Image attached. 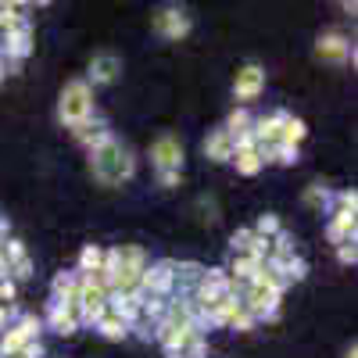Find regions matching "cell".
Wrapping results in <instances>:
<instances>
[{
  "label": "cell",
  "instance_id": "6da1fadb",
  "mask_svg": "<svg viewBox=\"0 0 358 358\" xmlns=\"http://www.w3.org/2000/svg\"><path fill=\"white\" fill-rule=\"evenodd\" d=\"M90 169H94V176L101 179L104 187H115V183H122V179L133 176V155H129L126 143H118L115 136H108L101 147H94Z\"/></svg>",
  "mask_w": 358,
  "mask_h": 358
},
{
  "label": "cell",
  "instance_id": "7a4b0ae2",
  "mask_svg": "<svg viewBox=\"0 0 358 358\" xmlns=\"http://www.w3.org/2000/svg\"><path fill=\"white\" fill-rule=\"evenodd\" d=\"M90 111H94V101H90V83L76 79L62 90V104H57V115H62L65 126H83Z\"/></svg>",
  "mask_w": 358,
  "mask_h": 358
},
{
  "label": "cell",
  "instance_id": "3957f363",
  "mask_svg": "<svg viewBox=\"0 0 358 358\" xmlns=\"http://www.w3.org/2000/svg\"><path fill=\"white\" fill-rule=\"evenodd\" d=\"M151 158L162 172H179V165H183V147H179L176 136H158L151 147Z\"/></svg>",
  "mask_w": 358,
  "mask_h": 358
},
{
  "label": "cell",
  "instance_id": "277c9868",
  "mask_svg": "<svg viewBox=\"0 0 358 358\" xmlns=\"http://www.w3.org/2000/svg\"><path fill=\"white\" fill-rule=\"evenodd\" d=\"M155 29L162 36H169V40H179V36L190 33V15L179 11V8H162L155 15Z\"/></svg>",
  "mask_w": 358,
  "mask_h": 358
},
{
  "label": "cell",
  "instance_id": "5b68a950",
  "mask_svg": "<svg viewBox=\"0 0 358 358\" xmlns=\"http://www.w3.org/2000/svg\"><path fill=\"white\" fill-rule=\"evenodd\" d=\"M265 86V72L258 65H248L244 72H236V83H233V94L236 101H255Z\"/></svg>",
  "mask_w": 358,
  "mask_h": 358
},
{
  "label": "cell",
  "instance_id": "8992f818",
  "mask_svg": "<svg viewBox=\"0 0 358 358\" xmlns=\"http://www.w3.org/2000/svg\"><path fill=\"white\" fill-rule=\"evenodd\" d=\"M118 72H122V62H118V54H97L94 62H90V79L94 83H111Z\"/></svg>",
  "mask_w": 358,
  "mask_h": 358
},
{
  "label": "cell",
  "instance_id": "52a82bcc",
  "mask_svg": "<svg viewBox=\"0 0 358 358\" xmlns=\"http://www.w3.org/2000/svg\"><path fill=\"white\" fill-rule=\"evenodd\" d=\"M276 301H280V290L265 287V283H255V287H251V297H248L251 312H258V315H273V312H276Z\"/></svg>",
  "mask_w": 358,
  "mask_h": 358
},
{
  "label": "cell",
  "instance_id": "ba28073f",
  "mask_svg": "<svg viewBox=\"0 0 358 358\" xmlns=\"http://www.w3.org/2000/svg\"><path fill=\"white\" fill-rule=\"evenodd\" d=\"M315 50H319V57H322V62H348V54H351V47H348V40H344L341 33L322 36Z\"/></svg>",
  "mask_w": 358,
  "mask_h": 358
},
{
  "label": "cell",
  "instance_id": "9c48e42d",
  "mask_svg": "<svg viewBox=\"0 0 358 358\" xmlns=\"http://www.w3.org/2000/svg\"><path fill=\"white\" fill-rule=\"evenodd\" d=\"M204 155L212 158V162H226V158H233V136H229L226 129H215L212 136L204 140Z\"/></svg>",
  "mask_w": 358,
  "mask_h": 358
},
{
  "label": "cell",
  "instance_id": "30bf717a",
  "mask_svg": "<svg viewBox=\"0 0 358 358\" xmlns=\"http://www.w3.org/2000/svg\"><path fill=\"white\" fill-rule=\"evenodd\" d=\"M348 236H355V215H351V212H341V215L334 219V226H330V241H334V244H351Z\"/></svg>",
  "mask_w": 358,
  "mask_h": 358
},
{
  "label": "cell",
  "instance_id": "8fae6325",
  "mask_svg": "<svg viewBox=\"0 0 358 358\" xmlns=\"http://www.w3.org/2000/svg\"><path fill=\"white\" fill-rule=\"evenodd\" d=\"M233 155H236V169H241V172H248V176L262 169V158H258V151H255V147H236Z\"/></svg>",
  "mask_w": 358,
  "mask_h": 358
},
{
  "label": "cell",
  "instance_id": "7c38bea8",
  "mask_svg": "<svg viewBox=\"0 0 358 358\" xmlns=\"http://www.w3.org/2000/svg\"><path fill=\"white\" fill-rule=\"evenodd\" d=\"M297 140H305V126L297 122V118H283V129H280V143L294 147Z\"/></svg>",
  "mask_w": 358,
  "mask_h": 358
},
{
  "label": "cell",
  "instance_id": "4fadbf2b",
  "mask_svg": "<svg viewBox=\"0 0 358 358\" xmlns=\"http://www.w3.org/2000/svg\"><path fill=\"white\" fill-rule=\"evenodd\" d=\"M97 322H101L104 337H122V334H126V319H122V315H115V312H111V315L104 312V315H101Z\"/></svg>",
  "mask_w": 358,
  "mask_h": 358
},
{
  "label": "cell",
  "instance_id": "5bb4252c",
  "mask_svg": "<svg viewBox=\"0 0 358 358\" xmlns=\"http://www.w3.org/2000/svg\"><path fill=\"white\" fill-rule=\"evenodd\" d=\"M8 54H15V57L29 54V29H18V33L8 36Z\"/></svg>",
  "mask_w": 358,
  "mask_h": 358
},
{
  "label": "cell",
  "instance_id": "9a60e30c",
  "mask_svg": "<svg viewBox=\"0 0 358 358\" xmlns=\"http://www.w3.org/2000/svg\"><path fill=\"white\" fill-rule=\"evenodd\" d=\"M258 268H262V262L255 255H241V258L233 262V273L236 276H251V273H258Z\"/></svg>",
  "mask_w": 358,
  "mask_h": 358
},
{
  "label": "cell",
  "instance_id": "2e32d148",
  "mask_svg": "<svg viewBox=\"0 0 358 358\" xmlns=\"http://www.w3.org/2000/svg\"><path fill=\"white\" fill-rule=\"evenodd\" d=\"M101 248H86L83 251V268H94V273H97V268H101Z\"/></svg>",
  "mask_w": 358,
  "mask_h": 358
},
{
  "label": "cell",
  "instance_id": "e0dca14e",
  "mask_svg": "<svg viewBox=\"0 0 358 358\" xmlns=\"http://www.w3.org/2000/svg\"><path fill=\"white\" fill-rule=\"evenodd\" d=\"M258 229H262V233H276V229H280V222H276L273 215H265V219L258 222Z\"/></svg>",
  "mask_w": 358,
  "mask_h": 358
},
{
  "label": "cell",
  "instance_id": "ac0fdd59",
  "mask_svg": "<svg viewBox=\"0 0 358 358\" xmlns=\"http://www.w3.org/2000/svg\"><path fill=\"white\" fill-rule=\"evenodd\" d=\"M176 179H179V172H162V187H176Z\"/></svg>",
  "mask_w": 358,
  "mask_h": 358
},
{
  "label": "cell",
  "instance_id": "d6986e66",
  "mask_svg": "<svg viewBox=\"0 0 358 358\" xmlns=\"http://www.w3.org/2000/svg\"><path fill=\"white\" fill-rule=\"evenodd\" d=\"M0 297H8V301H11V297H15V287L4 280V283H0Z\"/></svg>",
  "mask_w": 358,
  "mask_h": 358
},
{
  "label": "cell",
  "instance_id": "ffe728a7",
  "mask_svg": "<svg viewBox=\"0 0 358 358\" xmlns=\"http://www.w3.org/2000/svg\"><path fill=\"white\" fill-rule=\"evenodd\" d=\"M341 258L344 262H355V248H341Z\"/></svg>",
  "mask_w": 358,
  "mask_h": 358
},
{
  "label": "cell",
  "instance_id": "44dd1931",
  "mask_svg": "<svg viewBox=\"0 0 358 358\" xmlns=\"http://www.w3.org/2000/svg\"><path fill=\"white\" fill-rule=\"evenodd\" d=\"M0 79H4V57H0Z\"/></svg>",
  "mask_w": 358,
  "mask_h": 358
},
{
  "label": "cell",
  "instance_id": "7402d4cb",
  "mask_svg": "<svg viewBox=\"0 0 358 358\" xmlns=\"http://www.w3.org/2000/svg\"><path fill=\"white\" fill-rule=\"evenodd\" d=\"M11 358H29V355H25V351H18V355H11Z\"/></svg>",
  "mask_w": 358,
  "mask_h": 358
}]
</instances>
